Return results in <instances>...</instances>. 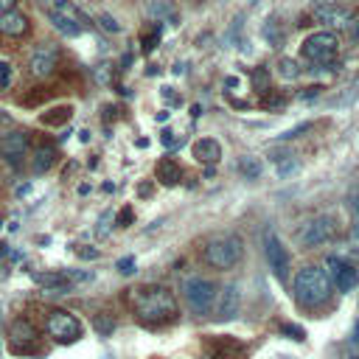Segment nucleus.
I'll return each instance as SVG.
<instances>
[{"label":"nucleus","mask_w":359,"mask_h":359,"mask_svg":"<svg viewBox=\"0 0 359 359\" xmlns=\"http://www.w3.org/2000/svg\"><path fill=\"white\" fill-rule=\"evenodd\" d=\"M28 31V17L20 8H8L0 14V34L6 36H22Z\"/></svg>","instance_id":"obj_14"},{"label":"nucleus","mask_w":359,"mask_h":359,"mask_svg":"<svg viewBox=\"0 0 359 359\" xmlns=\"http://www.w3.org/2000/svg\"><path fill=\"white\" fill-rule=\"evenodd\" d=\"M118 272H121V275H132V272H135V258H132V255H129V258H121V261H118Z\"/></svg>","instance_id":"obj_28"},{"label":"nucleus","mask_w":359,"mask_h":359,"mask_svg":"<svg viewBox=\"0 0 359 359\" xmlns=\"http://www.w3.org/2000/svg\"><path fill=\"white\" fill-rule=\"evenodd\" d=\"M194 157L199 160V163H216L219 157H222V146H219V140H213V137H199L196 143H194Z\"/></svg>","instance_id":"obj_16"},{"label":"nucleus","mask_w":359,"mask_h":359,"mask_svg":"<svg viewBox=\"0 0 359 359\" xmlns=\"http://www.w3.org/2000/svg\"><path fill=\"white\" fill-rule=\"evenodd\" d=\"M280 76L283 79H294L297 76V65L292 59H280Z\"/></svg>","instance_id":"obj_27"},{"label":"nucleus","mask_w":359,"mask_h":359,"mask_svg":"<svg viewBox=\"0 0 359 359\" xmlns=\"http://www.w3.org/2000/svg\"><path fill=\"white\" fill-rule=\"evenodd\" d=\"M28 151V135L20 129H8L0 132V157H6L8 163H20Z\"/></svg>","instance_id":"obj_10"},{"label":"nucleus","mask_w":359,"mask_h":359,"mask_svg":"<svg viewBox=\"0 0 359 359\" xmlns=\"http://www.w3.org/2000/svg\"><path fill=\"white\" fill-rule=\"evenodd\" d=\"M182 294H185V303L191 306L194 314H208L216 303V283L202 278V275H194V278H185L182 283Z\"/></svg>","instance_id":"obj_4"},{"label":"nucleus","mask_w":359,"mask_h":359,"mask_svg":"<svg viewBox=\"0 0 359 359\" xmlns=\"http://www.w3.org/2000/svg\"><path fill=\"white\" fill-rule=\"evenodd\" d=\"M351 359H359V353H356V356H351Z\"/></svg>","instance_id":"obj_41"},{"label":"nucleus","mask_w":359,"mask_h":359,"mask_svg":"<svg viewBox=\"0 0 359 359\" xmlns=\"http://www.w3.org/2000/svg\"><path fill=\"white\" fill-rule=\"evenodd\" d=\"M314 17L320 22H325V25H337V28H348L351 20H353L351 11L342 8V6H337V3H320V6H314Z\"/></svg>","instance_id":"obj_13"},{"label":"nucleus","mask_w":359,"mask_h":359,"mask_svg":"<svg viewBox=\"0 0 359 359\" xmlns=\"http://www.w3.org/2000/svg\"><path fill=\"white\" fill-rule=\"evenodd\" d=\"M266 81H269V70H266V67L252 70V84H255V90H266Z\"/></svg>","instance_id":"obj_23"},{"label":"nucleus","mask_w":359,"mask_h":359,"mask_svg":"<svg viewBox=\"0 0 359 359\" xmlns=\"http://www.w3.org/2000/svg\"><path fill=\"white\" fill-rule=\"evenodd\" d=\"M50 22H53V28H59L65 36H79V34H81V25H79L73 17L62 14V11H50Z\"/></svg>","instance_id":"obj_19"},{"label":"nucleus","mask_w":359,"mask_h":359,"mask_svg":"<svg viewBox=\"0 0 359 359\" xmlns=\"http://www.w3.org/2000/svg\"><path fill=\"white\" fill-rule=\"evenodd\" d=\"M353 342H359V323H356V328H353Z\"/></svg>","instance_id":"obj_40"},{"label":"nucleus","mask_w":359,"mask_h":359,"mask_svg":"<svg viewBox=\"0 0 359 359\" xmlns=\"http://www.w3.org/2000/svg\"><path fill=\"white\" fill-rule=\"evenodd\" d=\"M129 219H132V208H126V210H123V213L118 216V222H121L123 227H126V222H129Z\"/></svg>","instance_id":"obj_37"},{"label":"nucleus","mask_w":359,"mask_h":359,"mask_svg":"<svg viewBox=\"0 0 359 359\" xmlns=\"http://www.w3.org/2000/svg\"><path fill=\"white\" fill-rule=\"evenodd\" d=\"M45 328H48V334H50L56 342H62V345L76 342V339L81 337V323H79V317H73V314L65 311V309H53V311H48Z\"/></svg>","instance_id":"obj_6"},{"label":"nucleus","mask_w":359,"mask_h":359,"mask_svg":"<svg viewBox=\"0 0 359 359\" xmlns=\"http://www.w3.org/2000/svg\"><path fill=\"white\" fill-rule=\"evenodd\" d=\"M76 252H79L81 258H98V250H87V247H79Z\"/></svg>","instance_id":"obj_36"},{"label":"nucleus","mask_w":359,"mask_h":359,"mask_svg":"<svg viewBox=\"0 0 359 359\" xmlns=\"http://www.w3.org/2000/svg\"><path fill=\"white\" fill-rule=\"evenodd\" d=\"M238 168H241V174H247L250 180H255V177L261 174V163H258L255 157H241V163H238Z\"/></svg>","instance_id":"obj_21"},{"label":"nucleus","mask_w":359,"mask_h":359,"mask_svg":"<svg viewBox=\"0 0 359 359\" xmlns=\"http://www.w3.org/2000/svg\"><path fill=\"white\" fill-rule=\"evenodd\" d=\"M11 76H14L11 65H8L6 59H0V87H3V90H6L8 84H11Z\"/></svg>","instance_id":"obj_26"},{"label":"nucleus","mask_w":359,"mask_h":359,"mask_svg":"<svg viewBox=\"0 0 359 359\" xmlns=\"http://www.w3.org/2000/svg\"><path fill=\"white\" fill-rule=\"evenodd\" d=\"M53 115H42V123H62V121H67L70 118V107H56V109H50Z\"/></svg>","instance_id":"obj_22"},{"label":"nucleus","mask_w":359,"mask_h":359,"mask_svg":"<svg viewBox=\"0 0 359 359\" xmlns=\"http://www.w3.org/2000/svg\"><path fill=\"white\" fill-rule=\"evenodd\" d=\"M8 345H11V351H17V353L31 351V348L36 345V328H34L28 320H17V323L11 325Z\"/></svg>","instance_id":"obj_12"},{"label":"nucleus","mask_w":359,"mask_h":359,"mask_svg":"<svg viewBox=\"0 0 359 359\" xmlns=\"http://www.w3.org/2000/svg\"><path fill=\"white\" fill-rule=\"evenodd\" d=\"M264 255H266V264H269L272 275L278 280H286L289 266H292V258H289V250L283 247V241L272 230H266V236H264Z\"/></svg>","instance_id":"obj_7"},{"label":"nucleus","mask_w":359,"mask_h":359,"mask_svg":"<svg viewBox=\"0 0 359 359\" xmlns=\"http://www.w3.org/2000/svg\"><path fill=\"white\" fill-rule=\"evenodd\" d=\"M334 233H337V219H334V216H317V219H311V222L303 224L297 241H300L303 247H317V244L328 241Z\"/></svg>","instance_id":"obj_9"},{"label":"nucleus","mask_w":359,"mask_h":359,"mask_svg":"<svg viewBox=\"0 0 359 359\" xmlns=\"http://www.w3.org/2000/svg\"><path fill=\"white\" fill-rule=\"evenodd\" d=\"M351 208H353V213L359 219V188H353V194H351Z\"/></svg>","instance_id":"obj_35"},{"label":"nucleus","mask_w":359,"mask_h":359,"mask_svg":"<svg viewBox=\"0 0 359 359\" xmlns=\"http://www.w3.org/2000/svg\"><path fill=\"white\" fill-rule=\"evenodd\" d=\"M53 67H56V48H53V45H39V48L28 56V70H31L34 76H39V79L50 76Z\"/></svg>","instance_id":"obj_11"},{"label":"nucleus","mask_w":359,"mask_h":359,"mask_svg":"<svg viewBox=\"0 0 359 359\" xmlns=\"http://www.w3.org/2000/svg\"><path fill=\"white\" fill-rule=\"evenodd\" d=\"M264 36H266V39H272V42H275V48H278L280 42H283V36H280V31H278V25H275V20L264 25Z\"/></svg>","instance_id":"obj_24"},{"label":"nucleus","mask_w":359,"mask_h":359,"mask_svg":"<svg viewBox=\"0 0 359 359\" xmlns=\"http://www.w3.org/2000/svg\"><path fill=\"white\" fill-rule=\"evenodd\" d=\"M351 244H359V222H356L353 230H351Z\"/></svg>","instance_id":"obj_38"},{"label":"nucleus","mask_w":359,"mask_h":359,"mask_svg":"<svg viewBox=\"0 0 359 359\" xmlns=\"http://www.w3.org/2000/svg\"><path fill=\"white\" fill-rule=\"evenodd\" d=\"M331 292H334V286L323 266H303L294 275L292 294H294L297 306H303V309H320L323 303L331 300Z\"/></svg>","instance_id":"obj_2"},{"label":"nucleus","mask_w":359,"mask_h":359,"mask_svg":"<svg viewBox=\"0 0 359 359\" xmlns=\"http://www.w3.org/2000/svg\"><path fill=\"white\" fill-rule=\"evenodd\" d=\"M112 325H115V323H112V320H101V317H98V320H95V328H98V331H101V334H109V331H112Z\"/></svg>","instance_id":"obj_33"},{"label":"nucleus","mask_w":359,"mask_h":359,"mask_svg":"<svg viewBox=\"0 0 359 359\" xmlns=\"http://www.w3.org/2000/svg\"><path fill=\"white\" fill-rule=\"evenodd\" d=\"M309 126H311V123H300V126H294V129H289V132H283L280 137H283V140H289V137H297V135H300V132H306Z\"/></svg>","instance_id":"obj_31"},{"label":"nucleus","mask_w":359,"mask_h":359,"mask_svg":"<svg viewBox=\"0 0 359 359\" xmlns=\"http://www.w3.org/2000/svg\"><path fill=\"white\" fill-rule=\"evenodd\" d=\"M8 8H14V6H11V0H0V14H3V11H8Z\"/></svg>","instance_id":"obj_39"},{"label":"nucleus","mask_w":359,"mask_h":359,"mask_svg":"<svg viewBox=\"0 0 359 359\" xmlns=\"http://www.w3.org/2000/svg\"><path fill=\"white\" fill-rule=\"evenodd\" d=\"M241 255H244V247L238 236H216L202 250L205 264L213 269H233L241 261Z\"/></svg>","instance_id":"obj_3"},{"label":"nucleus","mask_w":359,"mask_h":359,"mask_svg":"<svg viewBox=\"0 0 359 359\" xmlns=\"http://www.w3.org/2000/svg\"><path fill=\"white\" fill-rule=\"evenodd\" d=\"M132 309H135L137 320L146 325H165L177 317V300H174L171 289L157 286V283L132 289Z\"/></svg>","instance_id":"obj_1"},{"label":"nucleus","mask_w":359,"mask_h":359,"mask_svg":"<svg viewBox=\"0 0 359 359\" xmlns=\"http://www.w3.org/2000/svg\"><path fill=\"white\" fill-rule=\"evenodd\" d=\"M328 269L331 272H325L328 275V280H331V286H337V292H351L356 283H359V269L351 264V261H345L342 255H328Z\"/></svg>","instance_id":"obj_8"},{"label":"nucleus","mask_w":359,"mask_h":359,"mask_svg":"<svg viewBox=\"0 0 359 359\" xmlns=\"http://www.w3.org/2000/svg\"><path fill=\"white\" fill-rule=\"evenodd\" d=\"M160 143H163V146H180L182 140H177L171 129H163V132H160Z\"/></svg>","instance_id":"obj_30"},{"label":"nucleus","mask_w":359,"mask_h":359,"mask_svg":"<svg viewBox=\"0 0 359 359\" xmlns=\"http://www.w3.org/2000/svg\"><path fill=\"white\" fill-rule=\"evenodd\" d=\"M98 22H101L107 31H112V34H118V31H121V25H118V22H115L109 14H101V17H98Z\"/></svg>","instance_id":"obj_29"},{"label":"nucleus","mask_w":359,"mask_h":359,"mask_svg":"<svg viewBox=\"0 0 359 359\" xmlns=\"http://www.w3.org/2000/svg\"><path fill=\"white\" fill-rule=\"evenodd\" d=\"M238 300H241L238 286H236V283L224 286V289H222V297H219L216 317H219V320H230V317H236V311H238Z\"/></svg>","instance_id":"obj_15"},{"label":"nucleus","mask_w":359,"mask_h":359,"mask_svg":"<svg viewBox=\"0 0 359 359\" xmlns=\"http://www.w3.org/2000/svg\"><path fill=\"white\" fill-rule=\"evenodd\" d=\"M280 328H283V334H292L294 339H303V328H297V325H289V323H286V325H280Z\"/></svg>","instance_id":"obj_34"},{"label":"nucleus","mask_w":359,"mask_h":359,"mask_svg":"<svg viewBox=\"0 0 359 359\" xmlns=\"http://www.w3.org/2000/svg\"><path fill=\"white\" fill-rule=\"evenodd\" d=\"M278 171H280V174H283V177H286V174H289V171H297V160H292V157H289V160H286V163H280V165H278Z\"/></svg>","instance_id":"obj_32"},{"label":"nucleus","mask_w":359,"mask_h":359,"mask_svg":"<svg viewBox=\"0 0 359 359\" xmlns=\"http://www.w3.org/2000/svg\"><path fill=\"white\" fill-rule=\"evenodd\" d=\"M157 42H160V25H154V28H151V34H143V50L149 53Z\"/></svg>","instance_id":"obj_25"},{"label":"nucleus","mask_w":359,"mask_h":359,"mask_svg":"<svg viewBox=\"0 0 359 359\" xmlns=\"http://www.w3.org/2000/svg\"><path fill=\"white\" fill-rule=\"evenodd\" d=\"M337 50H339V42L331 31H317V34L306 36V42H303V56L314 65H331Z\"/></svg>","instance_id":"obj_5"},{"label":"nucleus","mask_w":359,"mask_h":359,"mask_svg":"<svg viewBox=\"0 0 359 359\" xmlns=\"http://www.w3.org/2000/svg\"><path fill=\"white\" fill-rule=\"evenodd\" d=\"M149 14L160 22V20H177V6L171 0H149Z\"/></svg>","instance_id":"obj_20"},{"label":"nucleus","mask_w":359,"mask_h":359,"mask_svg":"<svg viewBox=\"0 0 359 359\" xmlns=\"http://www.w3.org/2000/svg\"><path fill=\"white\" fill-rule=\"evenodd\" d=\"M154 174H157V180H160L163 185H177V182H180V177H182V168H180V163H177V160L163 157V160L157 163Z\"/></svg>","instance_id":"obj_17"},{"label":"nucleus","mask_w":359,"mask_h":359,"mask_svg":"<svg viewBox=\"0 0 359 359\" xmlns=\"http://www.w3.org/2000/svg\"><path fill=\"white\" fill-rule=\"evenodd\" d=\"M53 163H56V149H53V146H39V149H34V160H31L34 174H45Z\"/></svg>","instance_id":"obj_18"}]
</instances>
